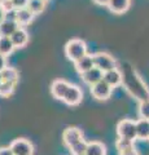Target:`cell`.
<instances>
[{"label": "cell", "instance_id": "5", "mask_svg": "<svg viewBox=\"0 0 149 155\" xmlns=\"http://www.w3.org/2000/svg\"><path fill=\"white\" fill-rule=\"evenodd\" d=\"M112 92H113V88L108 83H105L104 80L99 81V83H96L91 87V94L99 101L108 100L112 96Z\"/></svg>", "mask_w": 149, "mask_h": 155}, {"label": "cell", "instance_id": "8", "mask_svg": "<svg viewBox=\"0 0 149 155\" xmlns=\"http://www.w3.org/2000/svg\"><path fill=\"white\" fill-rule=\"evenodd\" d=\"M80 76H82V80H83L86 84L92 87L93 84H96V83H99V81L103 80L104 72L100 69H97V67H92L91 70L83 72V74H80Z\"/></svg>", "mask_w": 149, "mask_h": 155}, {"label": "cell", "instance_id": "6", "mask_svg": "<svg viewBox=\"0 0 149 155\" xmlns=\"http://www.w3.org/2000/svg\"><path fill=\"white\" fill-rule=\"evenodd\" d=\"M82 98H83V92H82V89L78 85H70L69 89L66 91L62 101L69 106H76L80 104Z\"/></svg>", "mask_w": 149, "mask_h": 155}, {"label": "cell", "instance_id": "11", "mask_svg": "<svg viewBox=\"0 0 149 155\" xmlns=\"http://www.w3.org/2000/svg\"><path fill=\"white\" fill-rule=\"evenodd\" d=\"M21 26L17 21H9V19H0V36H9L11 38Z\"/></svg>", "mask_w": 149, "mask_h": 155}, {"label": "cell", "instance_id": "13", "mask_svg": "<svg viewBox=\"0 0 149 155\" xmlns=\"http://www.w3.org/2000/svg\"><path fill=\"white\" fill-rule=\"evenodd\" d=\"M131 0H109L108 8L112 13L115 14H122L124 12H127V9L130 8Z\"/></svg>", "mask_w": 149, "mask_h": 155}, {"label": "cell", "instance_id": "25", "mask_svg": "<svg viewBox=\"0 0 149 155\" xmlns=\"http://www.w3.org/2000/svg\"><path fill=\"white\" fill-rule=\"evenodd\" d=\"M14 5L12 3V0H2L0 2V11L2 13H5V12H11V11H14Z\"/></svg>", "mask_w": 149, "mask_h": 155}, {"label": "cell", "instance_id": "2", "mask_svg": "<svg viewBox=\"0 0 149 155\" xmlns=\"http://www.w3.org/2000/svg\"><path fill=\"white\" fill-rule=\"evenodd\" d=\"M117 134L119 138H127L135 141L137 138L136 122L130 119H123L117 124Z\"/></svg>", "mask_w": 149, "mask_h": 155}, {"label": "cell", "instance_id": "12", "mask_svg": "<svg viewBox=\"0 0 149 155\" xmlns=\"http://www.w3.org/2000/svg\"><path fill=\"white\" fill-rule=\"evenodd\" d=\"M74 67L75 70L79 72V74H83V72L91 70L92 67H95V62H93V56L91 54H86L82 58H79L78 61L74 62Z\"/></svg>", "mask_w": 149, "mask_h": 155}, {"label": "cell", "instance_id": "34", "mask_svg": "<svg viewBox=\"0 0 149 155\" xmlns=\"http://www.w3.org/2000/svg\"><path fill=\"white\" fill-rule=\"evenodd\" d=\"M82 155H86V154H82Z\"/></svg>", "mask_w": 149, "mask_h": 155}, {"label": "cell", "instance_id": "31", "mask_svg": "<svg viewBox=\"0 0 149 155\" xmlns=\"http://www.w3.org/2000/svg\"><path fill=\"white\" fill-rule=\"evenodd\" d=\"M93 2L97 4V5H105V7H107L108 3H109V0H93Z\"/></svg>", "mask_w": 149, "mask_h": 155}, {"label": "cell", "instance_id": "28", "mask_svg": "<svg viewBox=\"0 0 149 155\" xmlns=\"http://www.w3.org/2000/svg\"><path fill=\"white\" fill-rule=\"evenodd\" d=\"M119 155H139V151L135 147H131L128 150H123V151H119Z\"/></svg>", "mask_w": 149, "mask_h": 155}, {"label": "cell", "instance_id": "21", "mask_svg": "<svg viewBox=\"0 0 149 155\" xmlns=\"http://www.w3.org/2000/svg\"><path fill=\"white\" fill-rule=\"evenodd\" d=\"M88 146V142H86L84 140H80L79 142L74 143L73 146H70V153L71 155H82V154H86V150H87Z\"/></svg>", "mask_w": 149, "mask_h": 155}, {"label": "cell", "instance_id": "22", "mask_svg": "<svg viewBox=\"0 0 149 155\" xmlns=\"http://www.w3.org/2000/svg\"><path fill=\"white\" fill-rule=\"evenodd\" d=\"M14 87H16V84L3 81V84L0 85V97H9L14 92Z\"/></svg>", "mask_w": 149, "mask_h": 155}, {"label": "cell", "instance_id": "10", "mask_svg": "<svg viewBox=\"0 0 149 155\" xmlns=\"http://www.w3.org/2000/svg\"><path fill=\"white\" fill-rule=\"evenodd\" d=\"M70 84L68 83V81L65 80H61V79H57V80H53L51 84V93L52 96L55 97V98L57 100H61L64 98V96L66 93V91L69 89Z\"/></svg>", "mask_w": 149, "mask_h": 155}, {"label": "cell", "instance_id": "35", "mask_svg": "<svg viewBox=\"0 0 149 155\" xmlns=\"http://www.w3.org/2000/svg\"><path fill=\"white\" fill-rule=\"evenodd\" d=\"M0 2H2V0H0Z\"/></svg>", "mask_w": 149, "mask_h": 155}, {"label": "cell", "instance_id": "15", "mask_svg": "<svg viewBox=\"0 0 149 155\" xmlns=\"http://www.w3.org/2000/svg\"><path fill=\"white\" fill-rule=\"evenodd\" d=\"M16 11H17V18H16V21H17V23L20 26H26L30 22H32V19H34L35 14L32 13L30 9L22 8V9H16Z\"/></svg>", "mask_w": 149, "mask_h": 155}, {"label": "cell", "instance_id": "27", "mask_svg": "<svg viewBox=\"0 0 149 155\" xmlns=\"http://www.w3.org/2000/svg\"><path fill=\"white\" fill-rule=\"evenodd\" d=\"M3 18L4 19H9V21H16V18H17V11L14 9V11L3 13Z\"/></svg>", "mask_w": 149, "mask_h": 155}, {"label": "cell", "instance_id": "32", "mask_svg": "<svg viewBox=\"0 0 149 155\" xmlns=\"http://www.w3.org/2000/svg\"><path fill=\"white\" fill-rule=\"evenodd\" d=\"M3 81H4V80H3V76H2V74H0V85L3 84Z\"/></svg>", "mask_w": 149, "mask_h": 155}, {"label": "cell", "instance_id": "23", "mask_svg": "<svg viewBox=\"0 0 149 155\" xmlns=\"http://www.w3.org/2000/svg\"><path fill=\"white\" fill-rule=\"evenodd\" d=\"M115 146H117L118 153L123 151V150H128L131 147H135V146H134V141H132V140H127V138H119L117 141V143H115Z\"/></svg>", "mask_w": 149, "mask_h": 155}, {"label": "cell", "instance_id": "9", "mask_svg": "<svg viewBox=\"0 0 149 155\" xmlns=\"http://www.w3.org/2000/svg\"><path fill=\"white\" fill-rule=\"evenodd\" d=\"M103 80L105 83H108L112 88H115V87L121 85L122 81H123V75L122 72L119 71L117 67L113 70H109V71H105L104 72V76H103Z\"/></svg>", "mask_w": 149, "mask_h": 155}, {"label": "cell", "instance_id": "26", "mask_svg": "<svg viewBox=\"0 0 149 155\" xmlns=\"http://www.w3.org/2000/svg\"><path fill=\"white\" fill-rule=\"evenodd\" d=\"M13 5L16 9H22V8H26L27 4H29V0H12Z\"/></svg>", "mask_w": 149, "mask_h": 155}, {"label": "cell", "instance_id": "16", "mask_svg": "<svg viewBox=\"0 0 149 155\" xmlns=\"http://www.w3.org/2000/svg\"><path fill=\"white\" fill-rule=\"evenodd\" d=\"M137 138L149 140V119H139L136 122Z\"/></svg>", "mask_w": 149, "mask_h": 155}, {"label": "cell", "instance_id": "18", "mask_svg": "<svg viewBox=\"0 0 149 155\" xmlns=\"http://www.w3.org/2000/svg\"><path fill=\"white\" fill-rule=\"evenodd\" d=\"M14 51L13 41L9 36H0V54L9 56Z\"/></svg>", "mask_w": 149, "mask_h": 155}, {"label": "cell", "instance_id": "33", "mask_svg": "<svg viewBox=\"0 0 149 155\" xmlns=\"http://www.w3.org/2000/svg\"><path fill=\"white\" fill-rule=\"evenodd\" d=\"M43 2H48V0H43Z\"/></svg>", "mask_w": 149, "mask_h": 155}, {"label": "cell", "instance_id": "20", "mask_svg": "<svg viewBox=\"0 0 149 155\" xmlns=\"http://www.w3.org/2000/svg\"><path fill=\"white\" fill-rule=\"evenodd\" d=\"M26 8L30 9L34 14H39L44 11L46 2H43V0H29V4H27Z\"/></svg>", "mask_w": 149, "mask_h": 155}, {"label": "cell", "instance_id": "3", "mask_svg": "<svg viewBox=\"0 0 149 155\" xmlns=\"http://www.w3.org/2000/svg\"><path fill=\"white\" fill-rule=\"evenodd\" d=\"M93 62H95V67L100 69L103 72L113 70L117 67V61L113 56H110L109 53L105 52H97L93 54Z\"/></svg>", "mask_w": 149, "mask_h": 155}, {"label": "cell", "instance_id": "7", "mask_svg": "<svg viewBox=\"0 0 149 155\" xmlns=\"http://www.w3.org/2000/svg\"><path fill=\"white\" fill-rule=\"evenodd\" d=\"M80 140H83V133H82V130L76 127L66 128L64 130V133H62V141H64V143L68 147L73 146L74 143L79 142Z\"/></svg>", "mask_w": 149, "mask_h": 155}, {"label": "cell", "instance_id": "24", "mask_svg": "<svg viewBox=\"0 0 149 155\" xmlns=\"http://www.w3.org/2000/svg\"><path fill=\"white\" fill-rule=\"evenodd\" d=\"M139 116L141 119H149V100L141 101L139 105Z\"/></svg>", "mask_w": 149, "mask_h": 155}, {"label": "cell", "instance_id": "14", "mask_svg": "<svg viewBox=\"0 0 149 155\" xmlns=\"http://www.w3.org/2000/svg\"><path fill=\"white\" fill-rule=\"evenodd\" d=\"M14 48H23L29 43V34L23 27H20L18 30L11 36Z\"/></svg>", "mask_w": 149, "mask_h": 155}, {"label": "cell", "instance_id": "29", "mask_svg": "<svg viewBox=\"0 0 149 155\" xmlns=\"http://www.w3.org/2000/svg\"><path fill=\"white\" fill-rule=\"evenodd\" d=\"M7 67V60H5V56L0 54V72H2L4 69Z\"/></svg>", "mask_w": 149, "mask_h": 155}, {"label": "cell", "instance_id": "4", "mask_svg": "<svg viewBox=\"0 0 149 155\" xmlns=\"http://www.w3.org/2000/svg\"><path fill=\"white\" fill-rule=\"evenodd\" d=\"M9 147L13 151L14 155H32L34 153V147L32 143L26 138H17L12 141Z\"/></svg>", "mask_w": 149, "mask_h": 155}, {"label": "cell", "instance_id": "1", "mask_svg": "<svg viewBox=\"0 0 149 155\" xmlns=\"http://www.w3.org/2000/svg\"><path fill=\"white\" fill-rule=\"evenodd\" d=\"M87 54V44L82 39H71L65 45V56L70 61H78Z\"/></svg>", "mask_w": 149, "mask_h": 155}, {"label": "cell", "instance_id": "30", "mask_svg": "<svg viewBox=\"0 0 149 155\" xmlns=\"http://www.w3.org/2000/svg\"><path fill=\"white\" fill-rule=\"evenodd\" d=\"M0 155H14L11 147H0Z\"/></svg>", "mask_w": 149, "mask_h": 155}, {"label": "cell", "instance_id": "17", "mask_svg": "<svg viewBox=\"0 0 149 155\" xmlns=\"http://www.w3.org/2000/svg\"><path fill=\"white\" fill-rule=\"evenodd\" d=\"M105 154H107V147H105L104 143L97 141L88 142L86 155H105Z\"/></svg>", "mask_w": 149, "mask_h": 155}, {"label": "cell", "instance_id": "19", "mask_svg": "<svg viewBox=\"0 0 149 155\" xmlns=\"http://www.w3.org/2000/svg\"><path fill=\"white\" fill-rule=\"evenodd\" d=\"M2 76H3V80L4 81H8V83H13V84H17L18 81V71L13 67H9L7 66L2 72Z\"/></svg>", "mask_w": 149, "mask_h": 155}]
</instances>
